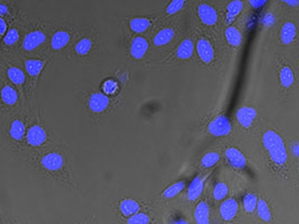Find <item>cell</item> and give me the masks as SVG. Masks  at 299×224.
<instances>
[{"instance_id":"6da1fadb","label":"cell","mask_w":299,"mask_h":224,"mask_svg":"<svg viewBox=\"0 0 299 224\" xmlns=\"http://www.w3.org/2000/svg\"><path fill=\"white\" fill-rule=\"evenodd\" d=\"M262 145L272 165L276 169L285 170L287 167L288 154L281 135L273 130L266 131L262 135Z\"/></svg>"},{"instance_id":"7a4b0ae2","label":"cell","mask_w":299,"mask_h":224,"mask_svg":"<svg viewBox=\"0 0 299 224\" xmlns=\"http://www.w3.org/2000/svg\"><path fill=\"white\" fill-rule=\"evenodd\" d=\"M232 126L230 120L225 115H218L209 124L207 131L215 137H224L231 133Z\"/></svg>"},{"instance_id":"3957f363","label":"cell","mask_w":299,"mask_h":224,"mask_svg":"<svg viewBox=\"0 0 299 224\" xmlns=\"http://www.w3.org/2000/svg\"><path fill=\"white\" fill-rule=\"evenodd\" d=\"M239 205L238 201L235 199V198H229V199L223 200V203L220 204L219 206V213L220 217H222L223 220L225 222H231L236 218L238 213Z\"/></svg>"},{"instance_id":"277c9868","label":"cell","mask_w":299,"mask_h":224,"mask_svg":"<svg viewBox=\"0 0 299 224\" xmlns=\"http://www.w3.org/2000/svg\"><path fill=\"white\" fill-rule=\"evenodd\" d=\"M195 48H196L200 60L205 64H211L215 60V48L207 39H200L197 41Z\"/></svg>"},{"instance_id":"5b68a950","label":"cell","mask_w":299,"mask_h":224,"mask_svg":"<svg viewBox=\"0 0 299 224\" xmlns=\"http://www.w3.org/2000/svg\"><path fill=\"white\" fill-rule=\"evenodd\" d=\"M257 116V112L253 107L244 106L239 108L236 113V118H237L238 124L244 128H250L254 125L255 119Z\"/></svg>"},{"instance_id":"8992f818","label":"cell","mask_w":299,"mask_h":224,"mask_svg":"<svg viewBox=\"0 0 299 224\" xmlns=\"http://www.w3.org/2000/svg\"><path fill=\"white\" fill-rule=\"evenodd\" d=\"M197 15H199L200 21L209 27L215 25L218 22V14H217L216 9L206 3H203L197 6Z\"/></svg>"},{"instance_id":"52a82bcc","label":"cell","mask_w":299,"mask_h":224,"mask_svg":"<svg viewBox=\"0 0 299 224\" xmlns=\"http://www.w3.org/2000/svg\"><path fill=\"white\" fill-rule=\"evenodd\" d=\"M27 141L31 146H41L47 141V132L39 125H34L28 130Z\"/></svg>"},{"instance_id":"ba28073f","label":"cell","mask_w":299,"mask_h":224,"mask_svg":"<svg viewBox=\"0 0 299 224\" xmlns=\"http://www.w3.org/2000/svg\"><path fill=\"white\" fill-rule=\"evenodd\" d=\"M41 165L48 172L56 173L64 166V157L58 153H50L43 156V159L41 160Z\"/></svg>"},{"instance_id":"9c48e42d","label":"cell","mask_w":299,"mask_h":224,"mask_svg":"<svg viewBox=\"0 0 299 224\" xmlns=\"http://www.w3.org/2000/svg\"><path fill=\"white\" fill-rule=\"evenodd\" d=\"M109 97L105 93H93L89 99V108L93 113H103L109 107Z\"/></svg>"},{"instance_id":"30bf717a","label":"cell","mask_w":299,"mask_h":224,"mask_svg":"<svg viewBox=\"0 0 299 224\" xmlns=\"http://www.w3.org/2000/svg\"><path fill=\"white\" fill-rule=\"evenodd\" d=\"M118 209L125 218H128V217H132L133 214L140 212L141 204L138 200L133 199V198H126V199L120 201Z\"/></svg>"},{"instance_id":"8fae6325","label":"cell","mask_w":299,"mask_h":224,"mask_svg":"<svg viewBox=\"0 0 299 224\" xmlns=\"http://www.w3.org/2000/svg\"><path fill=\"white\" fill-rule=\"evenodd\" d=\"M205 176L197 175L191 180V182L188 186L187 189V199L189 201H195L201 197L205 187Z\"/></svg>"},{"instance_id":"7c38bea8","label":"cell","mask_w":299,"mask_h":224,"mask_svg":"<svg viewBox=\"0 0 299 224\" xmlns=\"http://www.w3.org/2000/svg\"><path fill=\"white\" fill-rule=\"evenodd\" d=\"M225 156L228 162L232 167H235V168L243 169L247 167V159H245L242 151L237 149V147H228L225 150Z\"/></svg>"},{"instance_id":"4fadbf2b","label":"cell","mask_w":299,"mask_h":224,"mask_svg":"<svg viewBox=\"0 0 299 224\" xmlns=\"http://www.w3.org/2000/svg\"><path fill=\"white\" fill-rule=\"evenodd\" d=\"M45 41H46L45 33H42L41 30L31 31V33H29L27 36H25L24 42H23V48L24 50L31 52V50L36 49L37 47L42 45Z\"/></svg>"},{"instance_id":"5bb4252c","label":"cell","mask_w":299,"mask_h":224,"mask_svg":"<svg viewBox=\"0 0 299 224\" xmlns=\"http://www.w3.org/2000/svg\"><path fill=\"white\" fill-rule=\"evenodd\" d=\"M149 49V42L143 36H137L132 41L131 45V55L134 59H143Z\"/></svg>"},{"instance_id":"9a60e30c","label":"cell","mask_w":299,"mask_h":224,"mask_svg":"<svg viewBox=\"0 0 299 224\" xmlns=\"http://www.w3.org/2000/svg\"><path fill=\"white\" fill-rule=\"evenodd\" d=\"M194 220L196 224H210V206L206 200H201L194 209Z\"/></svg>"},{"instance_id":"2e32d148","label":"cell","mask_w":299,"mask_h":224,"mask_svg":"<svg viewBox=\"0 0 299 224\" xmlns=\"http://www.w3.org/2000/svg\"><path fill=\"white\" fill-rule=\"evenodd\" d=\"M297 36V28L293 22H286L280 30V40L284 45H291Z\"/></svg>"},{"instance_id":"e0dca14e","label":"cell","mask_w":299,"mask_h":224,"mask_svg":"<svg viewBox=\"0 0 299 224\" xmlns=\"http://www.w3.org/2000/svg\"><path fill=\"white\" fill-rule=\"evenodd\" d=\"M175 37V30L172 28H164L156 34L153 39V45L156 47H163L169 45Z\"/></svg>"},{"instance_id":"ac0fdd59","label":"cell","mask_w":299,"mask_h":224,"mask_svg":"<svg viewBox=\"0 0 299 224\" xmlns=\"http://www.w3.org/2000/svg\"><path fill=\"white\" fill-rule=\"evenodd\" d=\"M185 186H187V181H184V180H182V181H177V182H175V184L168 186V187L163 191L162 198L165 200L174 199V198L177 197L179 193H182V192L184 191Z\"/></svg>"},{"instance_id":"d6986e66","label":"cell","mask_w":299,"mask_h":224,"mask_svg":"<svg viewBox=\"0 0 299 224\" xmlns=\"http://www.w3.org/2000/svg\"><path fill=\"white\" fill-rule=\"evenodd\" d=\"M70 39H71L70 33H67V31H65V30H59L52 36L50 46H52L53 49L60 50V49L64 48V47L67 45L68 42H70Z\"/></svg>"},{"instance_id":"ffe728a7","label":"cell","mask_w":299,"mask_h":224,"mask_svg":"<svg viewBox=\"0 0 299 224\" xmlns=\"http://www.w3.org/2000/svg\"><path fill=\"white\" fill-rule=\"evenodd\" d=\"M279 81L282 88L289 89L294 83V73L288 65L281 66L279 70Z\"/></svg>"},{"instance_id":"44dd1931","label":"cell","mask_w":299,"mask_h":224,"mask_svg":"<svg viewBox=\"0 0 299 224\" xmlns=\"http://www.w3.org/2000/svg\"><path fill=\"white\" fill-rule=\"evenodd\" d=\"M194 43L191 39H185L181 42V45L178 46L177 50H176V56L181 60H187L190 59L191 55L194 53Z\"/></svg>"},{"instance_id":"7402d4cb","label":"cell","mask_w":299,"mask_h":224,"mask_svg":"<svg viewBox=\"0 0 299 224\" xmlns=\"http://www.w3.org/2000/svg\"><path fill=\"white\" fill-rule=\"evenodd\" d=\"M24 66L28 74L31 77H37L45 67V61L39 59H28L24 61Z\"/></svg>"},{"instance_id":"603a6c76","label":"cell","mask_w":299,"mask_h":224,"mask_svg":"<svg viewBox=\"0 0 299 224\" xmlns=\"http://www.w3.org/2000/svg\"><path fill=\"white\" fill-rule=\"evenodd\" d=\"M257 216L261 220L266 223H270L273 220V216H272V211H270V207L268 203H267L266 199L263 198H260L259 203H257Z\"/></svg>"},{"instance_id":"cb8c5ba5","label":"cell","mask_w":299,"mask_h":224,"mask_svg":"<svg viewBox=\"0 0 299 224\" xmlns=\"http://www.w3.org/2000/svg\"><path fill=\"white\" fill-rule=\"evenodd\" d=\"M244 5L242 0H232L226 6V21L232 22L243 10Z\"/></svg>"},{"instance_id":"d4e9b609","label":"cell","mask_w":299,"mask_h":224,"mask_svg":"<svg viewBox=\"0 0 299 224\" xmlns=\"http://www.w3.org/2000/svg\"><path fill=\"white\" fill-rule=\"evenodd\" d=\"M2 100L5 105L15 106L18 102V93L11 85H5L2 89Z\"/></svg>"},{"instance_id":"484cf974","label":"cell","mask_w":299,"mask_h":224,"mask_svg":"<svg viewBox=\"0 0 299 224\" xmlns=\"http://www.w3.org/2000/svg\"><path fill=\"white\" fill-rule=\"evenodd\" d=\"M225 39L232 47H239L242 43V34L236 27H228L225 30Z\"/></svg>"},{"instance_id":"4316f807","label":"cell","mask_w":299,"mask_h":224,"mask_svg":"<svg viewBox=\"0 0 299 224\" xmlns=\"http://www.w3.org/2000/svg\"><path fill=\"white\" fill-rule=\"evenodd\" d=\"M9 133H10L12 139L21 140L25 134V125L23 124V121L20 119L14 120L10 126V131H9Z\"/></svg>"},{"instance_id":"83f0119b","label":"cell","mask_w":299,"mask_h":224,"mask_svg":"<svg viewBox=\"0 0 299 224\" xmlns=\"http://www.w3.org/2000/svg\"><path fill=\"white\" fill-rule=\"evenodd\" d=\"M150 24H151V21L149 18H145V17H137L130 21L131 29L137 34H141L144 33V31H146L150 28Z\"/></svg>"},{"instance_id":"f1b7e54d","label":"cell","mask_w":299,"mask_h":224,"mask_svg":"<svg viewBox=\"0 0 299 224\" xmlns=\"http://www.w3.org/2000/svg\"><path fill=\"white\" fill-rule=\"evenodd\" d=\"M259 197L255 193H247L243 197V209L247 213H253L257 207Z\"/></svg>"},{"instance_id":"f546056e","label":"cell","mask_w":299,"mask_h":224,"mask_svg":"<svg viewBox=\"0 0 299 224\" xmlns=\"http://www.w3.org/2000/svg\"><path fill=\"white\" fill-rule=\"evenodd\" d=\"M220 160V155L218 153H215V151H212V153H207L205 154L203 156V159H201V167L205 169H210L212 168V167H215L217 163L219 162Z\"/></svg>"},{"instance_id":"4dcf8cb0","label":"cell","mask_w":299,"mask_h":224,"mask_svg":"<svg viewBox=\"0 0 299 224\" xmlns=\"http://www.w3.org/2000/svg\"><path fill=\"white\" fill-rule=\"evenodd\" d=\"M228 194H229V186L223 181L217 182L215 187H213V198H215V200L216 201L225 200L226 197H228Z\"/></svg>"},{"instance_id":"1f68e13d","label":"cell","mask_w":299,"mask_h":224,"mask_svg":"<svg viewBox=\"0 0 299 224\" xmlns=\"http://www.w3.org/2000/svg\"><path fill=\"white\" fill-rule=\"evenodd\" d=\"M152 223V217L149 213L140 211V212L133 214L132 217H128L126 219V224H151Z\"/></svg>"},{"instance_id":"d6a6232c","label":"cell","mask_w":299,"mask_h":224,"mask_svg":"<svg viewBox=\"0 0 299 224\" xmlns=\"http://www.w3.org/2000/svg\"><path fill=\"white\" fill-rule=\"evenodd\" d=\"M8 77L12 83L16 85H23L25 82V74L24 72L18 67H10L8 70Z\"/></svg>"},{"instance_id":"836d02e7","label":"cell","mask_w":299,"mask_h":224,"mask_svg":"<svg viewBox=\"0 0 299 224\" xmlns=\"http://www.w3.org/2000/svg\"><path fill=\"white\" fill-rule=\"evenodd\" d=\"M91 48H92V41L87 39V37H84V39H81L79 42L75 45V53H77L78 55L84 56L90 52Z\"/></svg>"},{"instance_id":"e575fe53","label":"cell","mask_w":299,"mask_h":224,"mask_svg":"<svg viewBox=\"0 0 299 224\" xmlns=\"http://www.w3.org/2000/svg\"><path fill=\"white\" fill-rule=\"evenodd\" d=\"M185 0H172L170 4L166 6V14L168 15H175L178 11H181L184 8Z\"/></svg>"},{"instance_id":"d590c367","label":"cell","mask_w":299,"mask_h":224,"mask_svg":"<svg viewBox=\"0 0 299 224\" xmlns=\"http://www.w3.org/2000/svg\"><path fill=\"white\" fill-rule=\"evenodd\" d=\"M18 39H20V33H18L17 29H11L8 31V34L3 39V42L6 46H12L17 42Z\"/></svg>"},{"instance_id":"8d00e7d4","label":"cell","mask_w":299,"mask_h":224,"mask_svg":"<svg viewBox=\"0 0 299 224\" xmlns=\"http://www.w3.org/2000/svg\"><path fill=\"white\" fill-rule=\"evenodd\" d=\"M102 89L106 95H114L119 89V85L114 80H107L103 83Z\"/></svg>"},{"instance_id":"74e56055","label":"cell","mask_w":299,"mask_h":224,"mask_svg":"<svg viewBox=\"0 0 299 224\" xmlns=\"http://www.w3.org/2000/svg\"><path fill=\"white\" fill-rule=\"evenodd\" d=\"M169 224H190V223L188 222L187 218H184L182 214L175 212L169 217Z\"/></svg>"},{"instance_id":"f35d334b","label":"cell","mask_w":299,"mask_h":224,"mask_svg":"<svg viewBox=\"0 0 299 224\" xmlns=\"http://www.w3.org/2000/svg\"><path fill=\"white\" fill-rule=\"evenodd\" d=\"M267 0H249V4L251 5V8L254 9H260L266 4Z\"/></svg>"},{"instance_id":"ab89813d","label":"cell","mask_w":299,"mask_h":224,"mask_svg":"<svg viewBox=\"0 0 299 224\" xmlns=\"http://www.w3.org/2000/svg\"><path fill=\"white\" fill-rule=\"evenodd\" d=\"M6 29H8V24H6L4 17H2L0 18V35H2L3 39L6 35Z\"/></svg>"},{"instance_id":"60d3db41","label":"cell","mask_w":299,"mask_h":224,"mask_svg":"<svg viewBox=\"0 0 299 224\" xmlns=\"http://www.w3.org/2000/svg\"><path fill=\"white\" fill-rule=\"evenodd\" d=\"M282 3H285L286 5L291 6V8H295L299 5V0H281Z\"/></svg>"},{"instance_id":"b9f144b4","label":"cell","mask_w":299,"mask_h":224,"mask_svg":"<svg viewBox=\"0 0 299 224\" xmlns=\"http://www.w3.org/2000/svg\"><path fill=\"white\" fill-rule=\"evenodd\" d=\"M291 150H292V153L295 155V156H299V141H295V143L292 144Z\"/></svg>"},{"instance_id":"7bdbcfd3","label":"cell","mask_w":299,"mask_h":224,"mask_svg":"<svg viewBox=\"0 0 299 224\" xmlns=\"http://www.w3.org/2000/svg\"><path fill=\"white\" fill-rule=\"evenodd\" d=\"M6 14H9V8L4 4L0 5V15H2V17H4Z\"/></svg>"}]
</instances>
